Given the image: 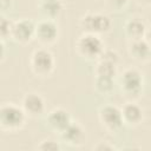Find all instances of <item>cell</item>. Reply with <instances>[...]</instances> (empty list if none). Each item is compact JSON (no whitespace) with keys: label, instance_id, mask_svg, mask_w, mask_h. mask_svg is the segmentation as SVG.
I'll use <instances>...</instances> for the list:
<instances>
[{"label":"cell","instance_id":"6da1fadb","mask_svg":"<svg viewBox=\"0 0 151 151\" xmlns=\"http://www.w3.org/2000/svg\"><path fill=\"white\" fill-rule=\"evenodd\" d=\"M26 120V113L22 107L13 103H5L0 105V127L7 131L20 129Z\"/></svg>","mask_w":151,"mask_h":151},{"label":"cell","instance_id":"7a4b0ae2","mask_svg":"<svg viewBox=\"0 0 151 151\" xmlns=\"http://www.w3.org/2000/svg\"><path fill=\"white\" fill-rule=\"evenodd\" d=\"M77 51L86 59H94L100 55L104 50V42L98 34L84 33L80 35L76 44Z\"/></svg>","mask_w":151,"mask_h":151},{"label":"cell","instance_id":"3957f363","mask_svg":"<svg viewBox=\"0 0 151 151\" xmlns=\"http://www.w3.org/2000/svg\"><path fill=\"white\" fill-rule=\"evenodd\" d=\"M111 19L103 13H87L80 20V27L84 33H105L111 28Z\"/></svg>","mask_w":151,"mask_h":151},{"label":"cell","instance_id":"277c9868","mask_svg":"<svg viewBox=\"0 0 151 151\" xmlns=\"http://www.w3.org/2000/svg\"><path fill=\"white\" fill-rule=\"evenodd\" d=\"M31 66L33 72L38 76L50 74L54 67L53 54L46 48L35 50L31 57Z\"/></svg>","mask_w":151,"mask_h":151},{"label":"cell","instance_id":"5b68a950","mask_svg":"<svg viewBox=\"0 0 151 151\" xmlns=\"http://www.w3.org/2000/svg\"><path fill=\"white\" fill-rule=\"evenodd\" d=\"M99 120L101 125L111 131L116 132L123 126V118L120 109H118L114 105H105L99 110Z\"/></svg>","mask_w":151,"mask_h":151},{"label":"cell","instance_id":"8992f818","mask_svg":"<svg viewBox=\"0 0 151 151\" xmlns=\"http://www.w3.org/2000/svg\"><path fill=\"white\" fill-rule=\"evenodd\" d=\"M34 29L35 24L32 20L21 19L15 22H12L9 37L17 42L26 44L34 37Z\"/></svg>","mask_w":151,"mask_h":151},{"label":"cell","instance_id":"52a82bcc","mask_svg":"<svg viewBox=\"0 0 151 151\" xmlns=\"http://www.w3.org/2000/svg\"><path fill=\"white\" fill-rule=\"evenodd\" d=\"M34 37L44 45L52 44L58 37V25L52 19H44L35 25Z\"/></svg>","mask_w":151,"mask_h":151},{"label":"cell","instance_id":"ba28073f","mask_svg":"<svg viewBox=\"0 0 151 151\" xmlns=\"http://www.w3.org/2000/svg\"><path fill=\"white\" fill-rule=\"evenodd\" d=\"M120 84H122V90L124 91L125 94L127 96L138 94L143 85L142 74L134 68H127L122 74Z\"/></svg>","mask_w":151,"mask_h":151},{"label":"cell","instance_id":"9c48e42d","mask_svg":"<svg viewBox=\"0 0 151 151\" xmlns=\"http://www.w3.org/2000/svg\"><path fill=\"white\" fill-rule=\"evenodd\" d=\"M60 137L66 144L71 146H80L86 139V133L80 124L71 122L67 127L60 132Z\"/></svg>","mask_w":151,"mask_h":151},{"label":"cell","instance_id":"30bf717a","mask_svg":"<svg viewBox=\"0 0 151 151\" xmlns=\"http://www.w3.org/2000/svg\"><path fill=\"white\" fill-rule=\"evenodd\" d=\"M46 122H47L48 126L52 130L60 133L63 130H65L67 127V125L72 122V119H71L70 113L66 110L58 107V109L52 110L48 113V116L46 118Z\"/></svg>","mask_w":151,"mask_h":151},{"label":"cell","instance_id":"8fae6325","mask_svg":"<svg viewBox=\"0 0 151 151\" xmlns=\"http://www.w3.org/2000/svg\"><path fill=\"white\" fill-rule=\"evenodd\" d=\"M22 110L26 114L37 117L45 110V101L38 93H27L22 99Z\"/></svg>","mask_w":151,"mask_h":151},{"label":"cell","instance_id":"7c38bea8","mask_svg":"<svg viewBox=\"0 0 151 151\" xmlns=\"http://www.w3.org/2000/svg\"><path fill=\"white\" fill-rule=\"evenodd\" d=\"M123 123L127 125H138L143 119L142 107L134 103H126L120 110Z\"/></svg>","mask_w":151,"mask_h":151},{"label":"cell","instance_id":"4fadbf2b","mask_svg":"<svg viewBox=\"0 0 151 151\" xmlns=\"http://www.w3.org/2000/svg\"><path fill=\"white\" fill-rule=\"evenodd\" d=\"M129 53L130 55L138 60V61H146L150 58V46L144 38L137 39V40H131L129 45Z\"/></svg>","mask_w":151,"mask_h":151},{"label":"cell","instance_id":"5bb4252c","mask_svg":"<svg viewBox=\"0 0 151 151\" xmlns=\"http://www.w3.org/2000/svg\"><path fill=\"white\" fill-rule=\"evenodd\" d=\"M146 32L145 22L139 18H132L125 24V33L131 40H137L144 38Z\"/></svg>","mask_w":151,"mask_h":151},{"label":"cell","instance_id":"9a60e30c","mask_svg":"<svg viewBox=\"0 0 151 151\" xmlns=\"http://www.w3.org/2000/svg\"><path fill=\"white\" fill-rule=\"evenodd\" d=\"M39 7H40L41 13L47 19L53 20L63 11V2L61 0H41Z\"/></svg>","mask_w":151,"mask_h":151},{"label":"cell","instance_id":"2e32d148","mask_svg":"<svg viewBox=\"0 0 151 151\" xmlns=\"http://www.w3.org/2000/svg\"><path fill=\"white\" fill-rule=\"evenodd\" d=\"M96 76L99 77H109V78H113L117 73V65L105 61V60H99V63L96 66Z\"/></svg>","mask_w":151,"mask_h":151},{"label":"cell","instance_id":"e0dca14e","mask_svg":"<svg viewBox=\"0 0 151 151\" xmlns=\"http://www.w3.org/2000/svg\"><path fill=\"white\" fill-rule=\"evenodd\" d=\"M113 78H109V77H99L96 76V80H94V87L96 90L101 93V94H107L113 90Z\"/></svg>","mask_w":151,"mask_h":151},{"label":"cell","instance_id":"ac0fdd59","mask_svg":"<svg viewBox=\"0 0 151 151\" xmlns=\"http://www.w3.org/2000/svg\"><path fill=\"white\" fill-rule=\"evenodd\" d=\"M99 60H105V61H109V63H112V64H118V60H119V55L116 51L113 50H103V52L100 53V55L98 57Z\"/></svg>","mask_w":151,"mask_h":151},{"label":"cell","instance_id":"d6986e66","mask_svg":"<svg viewBox=\"0 0 151 151\" xmlns=\"http://www.w3.org/2000/svg\"><path fill=\"white\" fill-rule=\"evenodd\" d=\"M11 27H12V22L4 15H0V39L9 37Z\"/></svg>","mask_w":151,"mask_h":151},{"label":"cell","instance_id":"ffe728a7","mask_svg":"<svg viewBox=\"0 0 151 151\" xmlns=\"http://www.w3.org/2000/svg\"><path fill=\"white\" fill-rule=\"evenodd\" d=\"M38 149L42 151H59L60 145L53 140H44L38 145Z\"/></svg>","mask_w":151,"mask_h":151},{"label":"cell","instance_id":"44dd1931","mask_svg":"<svg viewBox=\"0 0 151 151\" xmlns=\"http://www.w3.org/2000/svg\"><path fill=\"white\" fill-rule=\"evenodd\" d=\"M93 150H98V151H112V150H117V147L111 144L110 142L107 140H104V142H99L96 146H93Z\"/></svg>","mask_w":151,"mask_h":151},{"label":"cell","instance_id":"7402d4cb","mask_svg":"<svg viewBox=\"0 0 151 151\" xmlns=\"http://www.w3.org/2000/svg\"><path fill=\"white\" fill-rule=\"evenodd\" d=\"M107 5L113 9H122L126 6L127 0H106Z\"/></svg>","mask_w":151,"mask_h":151},{"label":"cell","instance_id":"603a6c76","mask_svg":"<svg viewBox=\"0 0 151 151\" xmlns=\"http://www.w3.org/2000/svg\"><path fill=\"white\" fill-rule=\"evenodd\" d=\"M11 6V0H0V9L6 11Z\"/></svg>","mask_w":151,"mask_h":151},{"label":"cell","instance_id":"cb8c5ba5","mask_svg":"<svg viewBox=\"0 0 151 151\" xmlns=\"http://www.w3.org/2000/svg\"><path fill=\"white\" fill-rule=\"evenodd\" d=\"M4 54H5V45H4L2 40L0 39V59H2Z\"/></svg>","mask_w":151,"mask_h":151},{"label":"cell","instance_id":"d4e9b609","mask_svg":"<svg viewBox=\"0 0 151 151\" xmlns=\"http://www.w3.org/2000/svg\"><path fill=\"white\" fill-rule=\"evenodd\" d=\"M140 4H143V5H147L149 2H150V0H138Z\"/></svg>","mask_w":151,"mask_h":151}]
</instances>
